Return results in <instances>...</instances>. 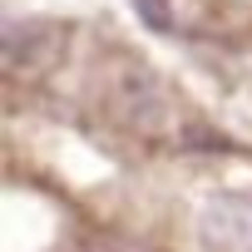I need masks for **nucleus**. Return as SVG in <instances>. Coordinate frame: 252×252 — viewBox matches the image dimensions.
<instances>
[{"label":"nucleus","mask_w":252,"mask_h":252,"mask_svg":"<svg viewBox=\"0 0 252 252\" xmlns=\"http://www.w3.org/2000/svg\"><path fill=\"white\" fill-rule=\"evenodd\" d=\"M198 232L218 247V252H252V203L222 198L198 218Z\"/></svg>","instance_id":"f257e3e1"},{"label":"nucleus","mask_w":252,"mask_h":252,"mask_svg":"<svg viewBox=\"0 0 252 252\" xmlns=\"http://www.w3.org/2000/svg\"><path fill=\"white\" fill-rule=\"evenodd\" d=\"M134 5H139V15H144L154 30H163V25H168V10H163V0H134Z\"/></svg>","instance_id":"f03ea898"},{"label":"nucleus","mask_w":252,"mask_h":252,"mask_svg":"<svg viewBox=\"0 0 252 252\" xmlns=\"http://www.w3.org/2000/svg\"><path fill=\"white\" fill-rule=\"evenodd\" d=\"M119 252H149V247H119Z\"/></svg>","instance_id":"7ed1b4c3"}]
</instances>
